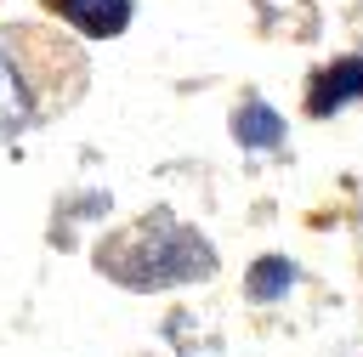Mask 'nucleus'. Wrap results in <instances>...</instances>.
<instances>
[{
    "mask_svg": "<svg viewBox=\"0 0 363 357\" xmlns=\"http://www.w3.org/2000/svg\"><path fill=\"white\" fill-rule=\"evenodd\" d=\"M96 266L125 283V289H170V283H193V278H210L216 272V249L187 227L176 221L170 210H153L142 215L136 227L113 232L102 249H96Z\"/></svg>",
    "mask_w": 363,
    "mask_h": 357,
    "instance_id": "obj_1",
    "label": "nucleus"
},
{
    "mask_svg": "<svg viewBox=\"0 0 363 357\" xmlns=\"http://www.w3.org/2000/svg\"><path fill=\"white\" fill-rule=\"evenodd\" d=\"M40 113H51V108H45L40 85L23 74V62H17L11 40L0 34V136H17V130H23V125H34Z\"/></svg>",
    "mask_w": 363,
    "mask_h": 357,
    "instance_id": "obj_2",
    "label": "nucleus"
},
{
    "mask_svg": "<svg viewBox=\"0 0 363 357\" xmlns=\"http://www.w3.org/2000/svg\"><path fill=\"white\" fill-rule=\"evenodd\" d=\"M357 96H363V62L346 57V62L312 74V85H306V113H312V119H329L335 108H346V102H357Z\"/></svg>",
    "mask_w": 363,
    "mask_h": 357,
    "instance_id": "obj_3",
    "label": "nucleus"
},
{
    "mask_svg": "<svg viewBox=\"0 0 363 357\" xmlns=\"http://www.w3.org/2000/svg\"><path fill=\"white\" fill-rule=\"evenodd\" d=\"M51 6H57V17H68L91 40H113L130 23V0H51Z\"/></svg>",
    "mask_w": 363,
    "mask_h": 357,
    "instance_id": "obj_4",
    "label": "nucleus"
},
{
    "mask_svg": "<svg viewBox=\"0 0 363 357\" xmlns=\"http://www.w3.org/2000/svg\"><path fill=\"white\" fill-rule=\"evenodd\" d=\"M233 136H238L244 147H278L284 119H278L267 102H244V108H238V119H233Z\"/></svg>",
    "mask_w": 363,
    "mask_h": 357,
    "instance_id": "obj_5",
    "label": "nucleus"
},
{
    "mask_svg": "<svg viewBox=\"0 0 363 357\" xmlns=\"http://www.w3.org/2000/svg\"><path fill=\"white\" fill-rule=\"evenodd\" d=\"M289 278H295V266H289L284 255L255 261V266H250V300H278V295L289 289Z\"/></svg>",
    "mask_w": 363,
    "mask_h": 357,
    "instance_id": "obj_6",
    "label": "nucleus"
}]
</instances>
